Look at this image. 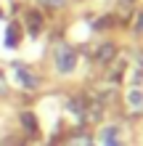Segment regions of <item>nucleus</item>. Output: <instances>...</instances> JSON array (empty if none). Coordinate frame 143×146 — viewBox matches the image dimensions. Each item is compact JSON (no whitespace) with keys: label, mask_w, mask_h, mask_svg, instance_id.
I'll list each match as a JSON object with an SVG mask.
<instances>
[{"label":"nucleus","mask_w":143,"mask_h":146,"mask_svg":"<svg viewBox=\"0 0 143 146\" xmlns=\"http://www.w3.org/2000/svg\"><path fill=\"white\" fill-rule=\"evenodd\" d=\"M74 64H77V50L69 48V45H61L56 50V69L61 74H69L74 69Z\"/></svg>","instance_id":"obj_1"},{"label":"nucleus","mask_w":143,"mask_h":146,"mask_svg":"<svg viewBox=\"0 0 143 146\" xmlns=\"http://www.w3.org/2000/svg\"><path fill=\"white\" fill-rule=\"evenodd\" d=\"M13 69H16V77H19V82L24 85V88H37V85H40V80H37V77L32 74L29 69H24L21 64H16Z\"/></svg>","instance_id":"obj_2"},{"label":"nucleus","mask_w":143,"mask_h":146,"mask_svg":"<svg viewBox=\"0 0 143 146\" xmlns=\"http://www.w3.org/2000/svg\"><path fill=\"white\" fill-rule=\"evenodd\" d=\"M127 106H130L132 111H143V90L132 88V90L127 93Z\"/></svg>","instance_id":"obj_3"},{"label":"nucleus","mask_w":143,"mask_h":146,"mask_svg":"<svg viewBox=\"0 0 143 146\" xmlns=\"http://www.w3.org/2000/svg\"><path fill=\"white\" fill-rule=\"evenodd\" d=\"M114 56H117V48L111 45V42H106V45H101V48H98V53H96V58H98L101 64H106V61H111Z\"/></svg>","instance_id":"obj_4"},{"label":"nucleus","mask_w":143,"mask_h":146,"mask_svg":"<svg viewBox=\"0 0 143 146\" xmlns=\"http://www.w3.org/2000/svg\"><path fill=\"white\" fill-rule=\"evenodd\" d=\"M21 125H24V130H27L29 135H37V119L32 111H24L21 114Z\"/></svg>","instance_id":"obj_5"},{"label":"nucleus","mask_w":143,"mask_h":146,"mask_svg":"<svg viewBox=\"0 0 143 146\" xmlns=\"http://www.w3.org/2000/svg\"><path fill=\"white\" fill-rule=\"evenodd\" d=\"M5 45L8 48H16V45H19V27H16V24H11V27L5 29Z\"/></svg>","instance_id":"obj_6"},{"label":"nucleus","mask_w":143,"mask_h":146,"mask_svg":"<svg viewBox=\"0 0 143 146\" xmlns=\"http://www.w3.org/2000/svg\"><path fill=\"white\" fill-rule=\"evenodd\" d=\"M27 21H29V32H32V35H37L40 27H43V19H40V13H37V11L27 13Z\"/></svg>","instance_id":"obj_7"},{"label":"nucleus","mask_w":143,"mask_h":146,"mask_svg":"<svg viewBox=\"0 0 143 146\" xmlns=\"http://www.w3.org/2000/svg\"><path fill=\"white\" fill-rule=\"evenodd\" d=\"M69 146H93V143H90L88 135H77V138H72V141H69Z\"/></svg>","instance_id":"obj_8"},{"label":"nucleus","mask_w":143,"mask_h":146,"mask_svg":"<svg viewBox=\"0 0 143 146\" xmlns=\"http://www.w3.org/2000/svg\"><path fill=\"white\" fill-rule=\"evenodd\" d=\"M43 3H45L48 8H64V3H66V0H43Z\"/></svg>","instance_id":"obj_9"},{"label":"nucleus","mask_w":143,"mask_h":146,"mask_svg":"<svg viewBox=\"0 0 143 146\" xmlns=\"http://www.w3.org/2000/svg\"><path fill=\"white\" fill-rule=\"evenodd\" d=\"M101 141H103V146H119V143H117V135H111V138H101Z\"/></svg>","instance_id":"obj_10"},{"label":"nucleus","mask_w":143,"mask_h":146,"mask_svg":"<svg viewBox=\"0 0 143 146\" xmlns=\"http://www.w3.org/2000/svg\"><path fill=\"white\" fill-rule=\"evenodd\" d=\"M8 90V85H5V80H3V74H0V93H5Z\"/></svg>","instance_id":"obj_11"},{"label":"nucleus","mask_w":143,"mask_h":146,"mask_svg":"<svg viewBox=\"0 0 143 146\" xmlns=\"http://www.w3.org/2000/svg\"><path fill=\"white\" fill-rule=\"evenodd\" d=\"M138 32H143V16H138Z\"/></svg>","instance_id":"obj_12"}]
</instances>
